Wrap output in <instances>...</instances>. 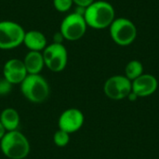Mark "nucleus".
Returning a JSON list of instances; mask_svg holds the SVG:
<instances>
[{
    "label": "nucleus",
    "mask_w": 159,
    "mask_h": 159,
    "mask_svg": "<svg viewBox=\"0 0 159 159\" xmlns=\"http://www.w3.org/2000/svg\"><path fill=\"white\" fill-rule=\"evenodd\" d=\"M115 8L106 1H94L85 8L84 19L88 26L93 29H104L115 20Z\"/></svg>",
    "instance_id": "f257e3e1"
},
{
    "label": "nucleus",
    "mask_w": 159,
    "mask_h": 159,
    "mask_svg": "<svg viewBox=\"0 0 159 159\" xmlns=\"http://www.w3.org/2000/svg\"><path fill=\"white\" fill-rule=\"evenodd\" d=\"M0 149L8 159H24L30 154V143L20 131H7L0 140Z\"/></svg>",
    "instance_id": "f03ea898"
},
{
    "label": "nucleus",
    "mask_w": 159,
    "mask_h": 159,
    "mask_svg": "<svg viewBox=\"0 0 159 159\" xmlns=\"http://www.w3.org/2000/svg\"><path fill=\"white\" fill-rule=\"evenodd\" d=\"M20 88L23 97L33 103L46 102L50 93L48 81L40 75H27L20 84Z\"/></svg>",
    "instance_id": "7ed1b4c3"
},
{
    "label": "nucleus",
    "mask_w": 159,
    "mask_h": 159,
    "mask_svg": "<svg viewBox=\"0 0 159 159\" xmlns=\"http://www.w3.org/2000/svg\"><path fill=\"white\" fill-rule=\"evenodd\" d=\"M110 27V34L114 42L119 46H129L134 42L137 36V28L129 19H115Z\"/></svg>",
    "instance_id": "20e7f679"
},
{
    "label": "nucleus",
    "mask_w": 159,
    "mask_h": 159,
    "mask_svg": "<svg viewBox=\"0 0 159 159\" xmlns=\"http://www.w3.org/2000/svg\"><path fill=\"white\" fill-rule=\"evenodd\" d=\"M24 29L11 20L0 21V49H11L23 43Z\"/></svg>",
    "instance_id": "39448f33"
},
{
    "label": "nucleus",
    "mask_w": 159,
    "mask_h": 159,
    "mask_svg": "<svg viewBox=\"0 0 159 159\" xmlns=\"http://www.w3.org/2000/svg\"><path fill=\"white\" fill-rule=\"evenodd\" d=\"M45 65L51 72L59 73L65 69L68 61V54L65 47L61 43H52L43 50Z\"/></svg>",
    "instance_id": "423d86ee"
},
{
    "label": "nucleus",
    "mask_w": 159,
    "mask_h": 159,
    "mask_svg": "<svg viewBox=\"0 0 159 159\" xmlns=\"http://www.w3.org/2000/svg\"><path fill=\"white\" fill-rule=\"evenodd\" d=\"M87 23L82 13L74 12L66 16L61 24V36L69 41L82 38L87 31Z\"/></svg>",
    "instance_id": "0eeeda50"
},
{
    "label": "nucleus",
    "mask_w": 159,
    "mask_h": 159,
    "mask_svg": "<svg viewBox=\"0 0 159 159\" xmlns=\"http://www.w3.org/2000/svg\"><path fill=\"white\" fill-rule=\"evenodd\" d=\"M103 90L105 95L114 101L127 98L132 91L131 81L124 75H114L106 80Z\"/></svg>",
    "instance_id": "6e6552de"
},
{
    "label": "nucleus",
    "mask_w": 159,
    "mask_h": 159,
    "mask_svg": "<svg viewBox=\"0 0 159 159\" xmlns=\"http://www.w3.org/2000/svg\"><path fill=\"white\" fill-rule=\"evenodd\" d=\"M83 113L76 108H69L63 111L58 120L59 129L71 134L78 131L84 125Z\"/></svg>",
    "instance_id": "1a4fd4ad"
},
{
    "label": "nucleus",
    "mask_w": 159,
    "mask_h": 159,
    "mask_svg": "<svg viewBox=\"0 0 159 159\" xmlns=\"http://www.w3.org/2000/svg\"><path fill=\"white\" fill-rule=\"evenodd\" d=\"M27 75L23 61L20 59H10L4 64V78L12 85H20Z\"/></svg>",
    "instance_id": "9d476101"
},
{
    "label": "nucleus",
    "mask_w": 159,
    "mask_h": 159,
    "mask_svg": "<svg viewBox=\"0 0 159 159\" xmlns=\"http://www.w3.org/2000/svg\"><path fill=\"white\" fill-rule=\"evenodd\" d=\"M132 92L138 97H147L156 92L158 87L157 79L149 74H143L131 82Z\"/></svg>",
    "instance_id": "9b49d317"
},
{
    "label": "nucleus",
    "mask_w": 159,
    "mask_h": 159,
    "mask_svg": "<svg viewBox=\"0 0 159 159\" xmlns=\"http://www.w3.org/2000/svg\"><path fill=\"white\" fill-rule=\"evenodd\" d=\"M23 63L28 75H39L45 66L43 54L40 51H29L23 60Z\"/></svg>",
    "instance_id": "f8f14e48"
},
{
    "label": "nucleus",
    "mask_w": 159,
    "mask_h": 159,
    "mask_svg": "<svg viewBox=\"0 0 159 159\" xmlns=\"http://www.w3.org/2000/svg\"><path fill=\"white\" fill-rule=\"evenodd\" d=\"M23 44L30 49V51H41L48 46L46 36L41 32L34 30L27 33L25 32Z\"/></svg>",
    "instance_id": "ddd939ff"
},
{
    "label": "nucleus",
    "mask_w": 159,
    "mask_h": 159,
    "mask_svg": "<svg viewBox=\"0 0 159 159\" xmlns=\"http://www.w3.org/2000/svg\"><path fill=\"white\" fill-rule=\"evenodd\" d=\"M20 115L14 108L7 107L0 114V122L6 131L17 130L20 126Z\"/></svg>",
    "instance_id": "4468645a"
},
{
    "label": "nucleus",
    "mask_w": 159,
    "mask_h": 159,
    "mask_svg": "<svg viewBox=\"0 0 159 159\" xmlns=\"http://www.w3.org/2000/svg\"><path fill=\"white\" fill-rule=\"evenodd\" d=\"M125 73H126L125 76L128 77L130 81H133L143 75V66L142 62L139 61H136V60L130 61L126 66Z\"/></svg>",
    "instance_id": "2eb2a0df"
},
{
    "label": "nucleus",
    "mask_w": 159,
    "mask_h": 159,
    "mask_svg": "<svg viewBox=\"0 0 159 159\" xmlns=\"http://www.w3.org/2000/svg\"><path fill=\"white\" fill-rule=\"evenodd\" d=\"M53 142L55 143L56 146L62 148L68 145L69 142H70V134L61 130V129H58L53 136Z\"/></svg>",
    "instance_id": "dca6fc26"
},
{
    "label": "nucleus",
    "mask_w": 159,
    "mask_h": 159,
    "mask_svg": "<svg viewBox=\"0 0 159 159\" xmlns=\"http://www.w3.org/2000/svg\"><path fill=\"white\" fill-rule=\"evenodd\" d=\"M55 8L60 12H65L69 10L74 4L73 0H53Z\"/></svg>",
    "instance_id": "f3484780"
},
{
    "label": "nucleus",
    "mask_w": 159,
    "mask_h": 159,
    "mask_svg": "<svg viewBox=\"0 0 159 159\" xmlns=\"http://www.w3.org/2000/svg\"><path fill=\"white\" fill-rule=\"evenodd\" d=\"M12 84H10L7 80H6L4 77L0 79V96H7L8 95L12 90Z\"/></svg>",
    "instance_id": "a211bd4d"
},
{
    "label": "nucleus",
    "mask_w": 159,
    "mask_h": 159,
    "mask_svg": "<svg viewBox=\"0 0 159 159\" xmlns=\"http://www.w3.org/2000/svg\"><path fill=\"white\" fill-rule=\"evenodd\" d=\"M73 2L78 7H82V8H86L89 6H90L94 0H73Z\"/></svg>",
    "instance_id": "6ab92c4d"
},
{
    "label": "nucleus",
    "mask_w": 159,
    "mask_h": 159,
    "mask_svg": "<svg viewBox=\"0 0 159 159\" xmlns=\"http://www.w3.org/2000/svg\"><path fill=\"white\" fill-rule=\"evenodd\" d=\"M128 98H129V101H131V102H134V101H136L137 99H138V96L134 93V92H130L129 94V96H128Z\"/></svg>",
    "instance_id": "aec40b11"
},
{
    "label": "nucleus",
    "mask_w": 159,
    "mask_h": 159,
    "mask_svg": "<svg viewBox=\"0 0 159 159\" xmlns=\"http://www.w3.org/2000/svg\"><path fill=\"white\" fill-rule=\"evenodd\" d=\"M7 131H6V129H4V127L2 126V124H1V122H0V140L3 138V136L5 135V133H6Z\"/></svg>",
    "instance_id": "412c9836"
}]
</instances>
